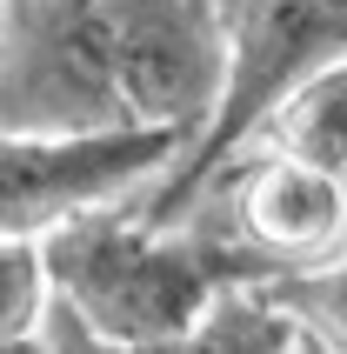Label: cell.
Masks as SVG:
<instances>
[{"mask_svg": "<svg viewBox=\"0 0 347 354\" xmlns=\"http://www.w3.org/2000/svg\"><path fill=\"white\" fill-rule=\"evenodd\" d=\"M268 147H288V154L328 167V174L347 180V54L328 60L321 74H308L261 127Z\"/></svg>", "mask_w": 347, "mask_h": 354, "instance_id": "obj_8", "label": "cell"}, {"mask_svg": "<svg viewBox=\"0 0 347 354\" xmlns=\"http://www.w3.org/2000/svg\"><path fill=\"white\" fill-rule=\"evenodd\" d=\"M0 20H7V0H0Z\"/></svg>", "mask_w": 347, "mask_h": 354, "instance_id": "obj_10", "label": "cell"}, {"mask_svg": "<svg viewBox=\"0 0 347 354\" xmlns=\"http://www.w3.org/2000/svg\"><path fill=\"white\" fill-rule=\"evenodd\" d=\"M127 94L94 0H7L0 20V127L94 134L127 127Z\"/></svg>", "mask_w": 347, "mask_h": 354, "instance_id": "obj_4", "label": "cell"}, {"mask_svg": "<svg viewBox=\"0 0 347 354\" xmlns=\"http://www.w3.org/2000/svg\"><path fill=\"white\" fill-rule=\"evenodd\" d=\"M187 348H200V354H294V348H321V341H314V328L301 321V308L288 301V288L274 274H234L200 308Z\"/></svg>", "mask_w": 347, "mask_h": 354, "instance_id": "obj_7", "label": "cell"}, {"mask_svg": "<svg viewBox=\"0 0 347 354\" xmlns=\"http://www.w3.org/2000/svg\"><path fill=\"white\" fill-rule=\"evenodd\" d=\"M221 7H227V74H221L214 114L134 194L140 214L154 221H180L194 207V194L241 147L261 140L274 107L308 74H321L328 60L347 54V0H221Z\"/></svg>", "mask_w": 347, "mask_h": 354, "instance_id": "obj_2", "label": "cell"}, {"mask_svg": "<svg viewBox=\"0 0 347 354\" xmlns=\"http://www.w3.org/2000/svg\"><path fill=\"white\" fill-rule=\"evenodd\" d=\"M127 114L140 127H167L187 147L214 114L227 74V7L221 0H94Z\"/></svg>", "mask_w": 347, "mask_h": 354, "instance_id": "obj_5", "label": "cell"}, {"mask_svg": "<svg viewBox=\"0 0 347 354\" xmlns=\"http://www.w3.org/2000/svg\"><path fill=\"white\" fill-rule=\"evenodd\" d=\"M187 214L207 221L247 274H314L347 261V180L268 140L241 147Z\"/></svg>", "mask_w": 347, "mask_h": 354, "instance_id": "obj_3", "label": "cell"}, {"mask_svg": "<svg viewBox=\"0 0 347 354\" xmlns=\"http://www.w3.org/2000/svg\"><path fill=\"white\" fill-rule=\"evenodd\" d=\"M180 154L167 127H94V134H14L0 127V234L40 241L80 207L140 194Z\"/></svg>", "mask_w": 347, "mask_h": 354, "instance_id": "obj_6", "label": "cell"}, {"mask_svg": "<svg viewBox=\"0 0 347 354\" xmlns=\"http://www.w3.org/2000/svg\"><path fill=\"white\" fill-rule=\"evenodd\" d=\"M47 261H40V241L27 234H0V354L7 348H34V328L47 315Z\"/></svg>", "mask_w": 347, "mask_h": 354, "instance_id": "obj_9", "label": "cell"}, {"mask_svg": "<svg viewBox=\"0 0 347 354\" xmlns=\"http://www.w3.org/2000/svg\"><path fill=\"white\" fill-rule=\"evenodd\" d=\"M54 295H67L100 335V354L187 348L214 288L247 274L207 221H154L134 194L80 207L40 234Z\"/></svg>", "mask_w": 347, "mask_h": 354, "instance_id": "obj_1", "label": "cell"}]
</instances>
